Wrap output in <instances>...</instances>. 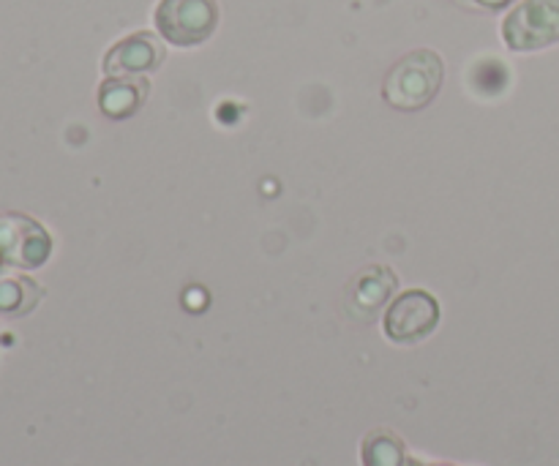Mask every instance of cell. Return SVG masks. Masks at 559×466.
<instances>
[{
	"mask_svg": "<svg viewBox=\"0 0 559 466\" xmlns=\"http://www.w3.org/2000/svg\"><path fill=\"white\" fill-rule=\"evenodd\" d=\"M513 52H538L559 41V0H522L502 22Z\"/></svg>",
	"mask_w": 559,
	"mask_h": 466,
	"instance_id": "cell-2",
	"label": "cell"
},
{
	"mask_svg": "<svg viewBox=\"0 0 559 466\" xmlns=\"http://www.w3.org/2000/svg\"><path fill=\"white\" fill-rule=\"evenodd\" d=\"M473 5H478V9H486V11H497V9H506L511 0H469Z\"/></svg>",
	"mask_w": 559,
	"mask_h": 466,
	"instance_id": "cell-11",
	"label": "cell"
},
{
	"mask_svg": "<svg viewBox=\"0 0 559 466\" xmlns=\"http://www.w3.org/2000/svg\"><path fill=\"white\" fill-rule=\"evenodd\" d=\"M167 58V49L153 33L140 31L123 38L104 55V74L107 76H145L156 71Z\"/></svg>",
	"mask_w": 559,
	"mask_h": 466,
	"instance_id": "cell-6",
	"label": "cell"
},
{
	"mask_svg": "<svg viewBox=\"0 0 559 466\" xmlns=\"http://www.w3.org/2000/svg\"><path fill=\"white\" fill-rule=\"evenodd\" d=\"M49 256V238L33 218L0 216V260L16 267H38Z\"/></svg>",
	"mask_w": 559,
	"mask_h": 466,
	"instance_id": "cell-5",
	"label": "cell"
},
{
	"mask_svg": "<svg viewBox=\"0 0 559 466\" xmlns=\"http://www.w3.org/2000/svg\"><path fill=\"white\" fill-rule=\"evenodd\" d=\"M442 76H445V65L440 55L431 49H413L388 71L382 96L393 109L418 112L435 101L442 87Z\"/></svg>",
	"mask_w": 559,
	"mask_h": 466,
	"instance_id": "cell-1",
	"label": "cell"
},
{
	"mask_svg": "<svg viewBox=\"0 0 559 466\" xmlns=\"http://www.w3.org/2000/svg\"><path fill=\"white\" fill-rule=\"evenodd\" d=\"M218 27L216 0H162L156 5V31L175 47H197Z\"/></svg>",
	"mask_w": 559,
	"mask_h": 466,
	"instance_id": "cell-3",
	"label": "cell"
},
{
	"mask_svg": "<svg viewBox=\"0 0 559 466\" xmlns=\"http://www.w3.org/2000/svg\"><path fill=\"white\" fill-rule=\"evenodd\" d=\"M27 289H33L31 282H0V311L3 314H22V309H25L22 298H25Z\"/></svg>",
	"mask_w": 559,
	"mask_h": 466,
	"instance_id": "cell-10",
	"label": "cell"
},
{
	"mask_svg": "<svg viewBox=\"0 0 559 466\" xmlns=\"http://www.w3.org/2000/svg\"><path fill=\"white\" fill-rule=\"evenodd\" d=\"M366 466H402L404 464V447L393 434H371L364 447Z\"/></svg>",
	"mask_w": 559,
	"mask_h": 466,
	"instance_id": "cell-9",
	"label": "cell"
},
{
	"mask_svg": "<svg viewBox=\"0 0 559 466\" xmlns=\"http://www.w3.org/2000/svg\"><path fill=\"white\" fill-rule=\"evenodd\" d=\"M393 289H396V276H393L388 267L374 265V267H366L360 276H355L353 287H349V295H353V303L358 306V309L369 311L371 316V311L380 309V306L391 298Z\"/></svg>",
	"mask_w": 559,
	"mask_h": 466,
	"instance_id": "cell-8",
	"label": "cell"
},
{
	"mask_svg": "<svg viewBox=\"0 0 559 466\" xmlns=\"http://www.w3.org/2000/svg\"><path fill=\"white\" fill-rule=\"evenodd\" d=\"M440 322V303L424 289L399 295L385 311V336L396 344H415L435 333Z\"/></svg>",
	"mask_w": 559,
	"mask_h": 466,
	"instance_id": "cell-4",
	"label": "cell"
},
{
	"mask_svg": "<svg viewBox=\"0 0 559 466\" xmlns=\"http://www.w3.org/2000/svg\"><path fill=\"white\" fill-rule=\"evenodd\" d=\"M151 85L145 76H107L98 87V107L107 118L123 120L131 118L145 104Z\"/></svg>",
	"mask_w": 559,
	"mask_h": 466,
	"instance_id": "cell-7",
	"label": "cell"
}]
</instances>
